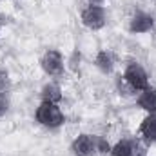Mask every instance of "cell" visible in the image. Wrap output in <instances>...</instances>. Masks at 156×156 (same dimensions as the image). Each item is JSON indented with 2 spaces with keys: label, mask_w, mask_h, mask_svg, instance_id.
Returning a JSON list of instances; mask_svg holds the SVG:
<instances>
[{
  "label": "cell",
  "mask_w": 156,
  "mask_h": 156,
  "mask_svg": "<svg viewBox=\"0 0 156 156\" xmlns=\"http://www.w3.org/2000/svg\"><path fill=\"white\" fill-rule=\"evenodd\" d=\"M37 122L40 125L47 127V129H58L66 123V116L60 109L58 104H53V102H40V105L37 107Z\"/></svg>",
  "instance_id": "obj_1"
},
{
  "label": "cell",
  "mask_w": 156,
  "mask_h": 156,
  "mask_svg": "<svg viewBox=\"0 0 156 156\" xmlns=\"http://www.w3.org/2000/svg\"><path fill=\"white\" fill-rule=\"evenodd\" d=\"M80 20L82 24L91 29V31H100L105 27L107 24V13H105V7L104 5H87L82 9L80 13Z\"/></svg>",
  "instance_id": "obj_2"
},
{
  "label": "cell",
  "mask_w": 156,
  "mask_h": 156,
  "mask_svg": "<svg viewBox=\"0 0 156 156\" xmlns=\"http://www.w3.org/2000/svg\"><path fill=\"white\" fill-rule=\"evenodd\" d=\"M40 67L42 71L47 75V76H62L64 75V69H66V64H64V56L58 49H47L42 58H40Z\"/></svg>",
  "instance_id": "obj_3"
},
{
  "label": "cell",
  "mask_w": 156,
  "mask_h": 156,
  "mask_svg": "<svg viewBox=\"0 0 156 156\" xmlns=\"http://www.w3.org/2000/svg\"><path fill=\"white\" fill-rule=\"evenodd\" d=\"M122 78H123L136 93H140V91H144V89L149 87V75H147V71H145L140 64H136V62H131V64L125 67Z\"/></svg>",
  "instance_id": "obj_4"
},
{
  "label": "cell",
  "mask_w": 156,
  "mask_h": 156,
  "mask_svg": "<svg viewBox=\"0 0 156 156\" xmlns=\"http://www.w3.org/2000/svg\"><path fill=\"white\" fill-rule=\"evenodd\" d=\"M154 27V18L149 13L144 11H136L133 15V18L129 20V31L133 35H142V33H149Z\"/></svg>",
  "instance_id": "obj_5"
},
{
  "label": "cell",
  "mask_w": 156,
  "mask_h": 156,
  "mask_svg": "<svg viewBox=\"0 0 156 156\" xmlns=\"http://www.w3.org/2000/svg\"><path fill=\"white\" fill-rule=\"evenodd\" d=\"M71 151L75 156H93L96 153V138L91 134H80L73 140Z\"/></svg>",
  "instance_id": "obj_6"
},
{
  "label": "cell",
  "mask_w": 156,
  "mask_h": 156,
  "mask_svg": "<svg viewBox=\"0 0 156 156\" xmlns=\"http://www.w3.org/2000/svg\"><path fill=\"white\" fill-rule=\"evenodd\" d=\"M138 134L142 136L144 142L156 144V113H151L142 120V123L138 127Z\"/></svg>",
  "instance_id": "obj_7"
},
{
  "label": "cell",
  "mask_w": 156,
  "mask_h": 156,
  "mask_svg": "<svg viewBox=\"0 0 156 156\" xmlns=\"http://www.w3.org/2000/svg\"><path fill=\"white\" fill-rule=\"evenodd\" d=\"M136 104L140 109H144L147 115L156 113V87H147L144 91H140L138 98H136Z\"/></svg>",
  "instance_id": "obj_8"
},
{
  "label": "cell",
  "mask_w": 156,
  "mask_h": 156,
  "mask_svg": "<svg viewBox=\"0 0 156 156\" xmlns=\"http://www.w3.org/2000/svg\"><path fill=\"white\" fill-rule=\"evenodd\" d=\"M138 153V144L134 140H129V138H123V140H118L115 145H111V153L109 156H136Z\"/></svg>",
  "instance_id": "obj_9"
},
{
  "label": "cell",
  "mask_w": 156,
  "mask_h": 156,
  "mask_svg": "<svg viewBox=\"0 0 156 156\" xmlns=\"http://www.w3.org/2000/svg\"><path fill=\"white\" fill-rule=\"evenodd\" d=\"M94 66H96V69H98L100 73L111 75L113 69H115V58H113V55H111L109 51L100 49V51L96 53V56H94Z\"/></svg>",
  "instance_id": "obj_10"
},
{
  "label": "cell",
  "mask_w": 156,
  "mask_h": 156,
  "mask_svg": "<svg viewBox=\"0 0 156 156\" xmlns=\"http://www.w3.org/2000/svg\"><path fill=\"white\" fill-rule=\"evenodd\" d=\"M62 98H64V94H62V89H60V85H58V83L49 82V83H45V85L42 87V100H44V102L60 104V102H62Z\"/></svg>",
  "instance_id": "obj_11"
},
{
  "label": "cell",
  "mask_w": 156,
  "mask_h": 156,
  "mask_svg": "<svg viewBox=\"0 0 156 156\" xmlns=\"http://www.w3.org/2000/svg\"><path fill=\"white\" fill-rule=\"evenodd\" d=\"M11 89V78L5 69H0V96H4Z\"/></svg>",
  "instance_id": "obj_12"
},
{
  "label": "cell",
  "mask_w": 156,
  "mask_h": 156,
  "mask_svg": "<svg viewBox=\"0 0 156 156\" xmlns=\"http://www.w3.org/2000/svg\"><path fill=\"white\" fill-rule=\"evenodd\" d=\"M116 85H118V91H120V94H125V96H127V94H133V93H136V91H134V89H133V87H131V85H129V83H127V82H125L122 76L118 78Z\"/></svg>",
  "instance_id": "obj_13"
},
{
  "label": "cell",
  "mask_w": 156,
  "mask_h": 156,
  "mask_svg": "<svg viewBox=\"0 0 156 156\" xmlns=\"http://www.w3.org/2000/svg\"><path fill=\"white\" fill-rule=\"evenodd\" d=\"M96 151L102 153V154H109L111 153V145L104 138H96Z\"/></svg>",
  "instance_id": "obj_14"
},
{
  "label": "cell",
  "mask_w": 156,
  "mask_h": 156,
  "mask_svg": "<svg viewBox=\"0 0 156 156\" xmlns=\"http://www.w3.org/2000/svg\"><path fill=\"white\" fill-rule=\"evenodd\" d=\"M7 111H9V102H7L4 96H0V118L4 116Z\"/></svg>",
  "instance_id": "obj_15"
},
{
  "label": "cell",
  "mask_w": 156,
  "mask_h": 156,
  "mask_svg": "<svg viewBox=\"0 0 156 156\" xmlns=\"http://www.w3.org/2000/svg\"><path fill=\"white\" fill-rule=\"evenodd\" d=\"M87 2H89L91 5H102V4H104L105 0H87Z\"/></svg>",
  "instance_id": "obj_16"
},
{
  "label": "cell",
  "mask_w": 156,
  "mask_h": 156,
  "mask_svg": "<svg viewBox=\"0 0 156 156\" xmlns=\"http://www.w3.org/2000/svg\"><path fill=\"white\" fill-rule=\"evenodd\" d=\"M0 31H2V20H0Z\"/></svg>",
  "instance_id": "obj_17"
},
{
  "label": "cell",
  "mask_w": 156,
  "mask_h": 156,
  "mask_svg": "<svg viewBox=\"0 0 156 156\" xmlns=\"http://www.w3.org/2000/svg\"><path fill=\"white\" fill-rule=\"evenodd\" d=\"M136 156H144V154H136Z\"/></svg>",
  "instance_id": "obj_18"
}]
</instances>
